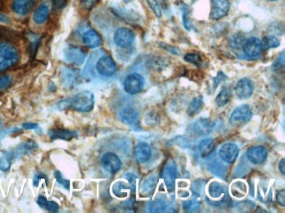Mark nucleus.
<instances>
[{"mask_svg": "<svg viewBox=\"0 0 285 213\" xmlns=\"http://www.w3.org/2000/svg\"><path fill=\"white\" fill-rule=\"evenodd\" d=\"M0 22L5 23V24H9V23H11L9 18L7 17L6 15H3V14H2V13H0Z\"/></svg>", "mask_w": 285, "mask_h": 213, "instance_id": "41", "label": "nucleus"}, {"mask_svg": "<svg viewBox=\"0 0 285 213\" xmlns=\"http://www.w3.org/2000/svg\"><path fill=\"white\" fill-rule=\"evenodd\" d=\"M246 38L243 35H237L232 38V45L235 49H241L244 44Z\"/></svg>", "mask_w": 285, "mask_h": 213, "instance_id": "30", "label": "nucleus"}, {"mask_svg": "<svg viewBox=\"0 0 285 213\" xmlns=\"http://www.w3.org/2000/svg\"><path fill=\"white\" fill-rule=\"evenodd\" d=\"M49 16H50V8L45 4H43L35 10V14L33 15V19L36 24L41 25L46 22Z\"/></svg>", "mask_w": 285, "mask_h": 213, "instance_id": "19", "label": "nucleus"}, {"mask_svg": "<svg viewBox=\"0 0 285 213\" xmlns=\"http://www.w3.org/2000/svg\"><path fill=\"white\" fill-rule=\"evenodd\" d=\"M184 59L186 62H188V63L195 64L197 66H199L202 63L201 57L199 55L197 54V53H186L184 56Z\"/></svg>", "mask_w": 285, "mask_h": 213, "instance_id": "29", "label": "nucleus"}, {"mask_svg": "<svg viewBox=\"0 0 285 213\" xmlns=\"http://www.w3.org/2000/svg\"><path fill=\"white\" fill-rule=\"evenodd\" d=\"M134 33L127 28H120L117 29L114 35V42L121 48H128L134 42Z\"/></svg>", "mask_w": 285, "mask_h": 213, "instance_id": "5", "label": "nucleus"}, {"mask_svg": "<svg viewBox=\"0 0 285 213\" xmlns=\"http://www.w3.org/2000/svg\"><path fill=\"white\" fill-rule=\"evenodd\" d=\"M96 70L101 76L111 77L117 72V64L111 57L105 55L96 62Z\"/></svg>", "mask_w": 285, "mask_h": 213, "instance_id": "4", "label": "nucleus"}, {"mask_svg": "<svg viewBox=\"0 0 285 213\" xmlns=\"http://www.w3.org/2000/svg\"><path fill=\"white\" fill-rule=\"evenodd\" d=\"M11 84V78L9 75H3L0 77V89L4 90L8 89Z\"/></svg>", "mask_w": 285, "mask_h": 213, "instance_id": "33", "label": "nucleus"}, {"mask_svg": "<svg viewBox=\"0 0 285 213\" xmlns=\"http://www.w3.org/2000/svg\"><path fill=\"white\" fill-rule=\"evenodd\" d=\"M68 0H54V7L56 9H61L66 5Z\"/></svg>", "mask_w": 285, "mask_h": 213, "instance_id": "38", "label": "nucleus"}, {"mask_svg": "<svg viewBox=\"0 0 285 213\" xmlns=\"http://www.w3.org/2000/svg\"><path fill=\"white\" fill-rule=\"evenodd\" d=\"M203 106H204V100H203L202 97H197V98H194L188 106V109H187L188 115H195L202 109Z\"/></svg>", "mask_w": 285, "mask_h": 213, "instance_id": "26", "label": "nucleus"}, {"mask_svg": "<svg viewBox=\"0 0 285 213\" xmlns=\"http://www.w3.org/2000/svg\"><path fill=\"white\" fill-rule=\"evenodd\" d=\"M94 104L95 97L93 93L90 91H83L71 98L60 102L57 106L60 110L70 107L77 112H88L93 109Z\"/></svg>", "mask_w": 285, "mask_h": 213, "instance_id": "1", "label": "nucleus"}, {"mask_svg": "<svg viewBox=\"0 0 285 213\" xmlns=\"http://www.w3.org/2000/svg\"><path fill=\"white\" fill-rule=\"evenodd\" d=\"M280 40L276 37L272 36V35L266 36L261 41L262 50H268V49H274V48L280 46Z\"/></svg>", "mask_w": 285, "mask_h": 213, "instance_id": "24", "label": "nucleus"}, {"mask_svg": "<svg viewBox=\"0 0 285 213\" xmlns=\"http://www.w3.org/2000/svg\"><path fill=\"white\" fill-rule=\"evenodd\" d=\"M22 127L24 129H35L38 127V124H34V123H26V124H23Z\"/></svg>", "mask_w": 285, "mask_h": 213, "instance_id": "40", "label": "nucleus"}, {"mask_svg": "<svg viewBox=\"0 0 285 213\" xmlns=\"http://www.w3.org/2000/svg\"><path fill=\"white\" fill-rule=\"evenodd\" d=\"M194 130L198 135H208L212 132L213 127H212V124L207 119L201 118L198 121L196 122L195 125H194Z\"/></svg>", "mask_w": 285, "mask_h": 213, "instance_id": "20", "label": "nucleus"}, {"mask_svg": "<svg viewBox=\"0 0 285 213\" xmlns=\"http://www.w3.org/2000/svg\"><path fill=\"white\" fill-rule=\"evenodd\" d=\"M279 168H280V171L282 173L283 175L285 174V159H282L281 161L280 162V165H279Z\"/></svg>", "mask_w": 285, "mask_h": 213, "instance_id": "42", "label": "nucleus"}, {"mask_svg": "<svg viewBox=\"0 0 285 213\" xmlns=\"http://www.w3.org/2000/svg\"><path fill=\"white\" fill-rule=\"evenodd\" d=\"M253 112L248 105L238 106L230 116V124L236 127H241L250 121Z\"/></svg>", "mask_w": 285, "mask_h": 213, "instance_id": "3", "label": "nucleus"}, {"mask_svg": "<svg viewBox=\"0 0 285 213\" xmlns=\"http://www.w3.org/2000/svg\"><path fill=\"white\" fill-rule=\"evenodd\" d=\"M37 203L41 208H44L45 210L52 213H56L59 210V206L55 202H50L47 200L46 197L44 196H39L37 200Z\"/></svg>", "mask_w": 285, "mask_h": 213, "instance_id": "25", "label": "nucleus"}, {"mask_svg": "<svg viewBox=\"0 0 285 213\" xmlns=\"http://www.w3.org/2000/svg\"><path fill=\"white\" fill-rule=\"evenodd\" d=\"M277 202L282 206V207H285V191L282 190L280 191L277 194L276 196Z\"/></svg>", "mask_w": 285, "mask_h": 213, "instance_id": "35", "label": "nucleus"}, {"mask_svg": "<svg viewBox=\"0 0 285 213\" xmlns=\"http://www.w3.org/2000/svg\"><path fill=\"white\" fill-rule=\"evenodd\" d=\"M102 164L108 173L116 174L121 169L122 161L115 153H106L102 156Z\"/></svg>", "mask_w": 285, "mask_h": 213, "instance_id": "8", "label": "nucleus"}, {"mask_svg": "<svg viewBox=\"0 0 285 213\" xmlns=\"http://www.w3.org/2000/svg\"><path fill=\"white\" fill-rule=\"evenodd\" d=\"M229 0H212L210 18L213 20H219L229 12Z\"/></svg>", "mask_w": 285, "mask_h": 213, "instance_id": "7", "label": "nucleus"}, {"mask_svg": "<svg viewBox=\"0 0 285 213\" xmlns=\"http://www.w3.org/2000/svg\"><path fill=\"white\" fill-rule=\"evenodd\" d=\"M166 66V60L165 58H152L151 60L148 61V68L151 70H159L163 69Z\"/></svg>", "mask_w": 285, "mask_h": 213, "instance_id": "27", "label": "nucleus"}, {"mask_svg": "<svg viewBox=\"0 0 285 213\" xmlns=\"http://www.w3.org/2000/svg\"><path fill=\"white\" fill-rule=\"evenodd\" d=\"M268 1H271V2H275V1H278V0H268Z\"/></svg>", "mask_w": 285, "mask_h": 213, "instance_id": "44", "label": "nucleus"}, {"mask_svg": "<svg viewBox=\"0 0 285 213\" xmlns=\"http://www.w3.org/2000/svg\"><path fill=\"white\" fill-rule=\"evenodd\" d=\"M35 4V0H14L12 9L15 14L24 16L31 12Z\"/></svg>", "mask_w": 285, "mask_h": 213, "instance_id": "15", "label": "nucleus"}, {"mask_svg": "<svg viewBox=\"0 0 285 213\" xmlns=\"http://www.w3.org/2000/svg\"><path fill=\"white\" fill-rule=\"evenodd\" d=\"M268 152L265 147L262 146L251 147L247 150V157L248 160L253 164H260L267 159Z\"/></svg>", "mask_w": 285, "mask_h": 213, "instance_id": "14", "label": "nucleus"}, {"mask_svg": "<svg viewBox=\"0 0 285 213\" xmlns=\"http://www.w3.org/2000/svg\"><path fill=\"white\" fill-rule=\"evenodd\" d=\"M183 23L185 28L189 29L190 22L188 16H189V13H188V9L186 6H183Z\"/></svg>", "mask_w": 285, "mask_h": 213, "instance_id": "34", "label": "nucleus"}, {"mask_svg": "<svg viewBox=\"0 0 285 213\" xmlns=\"http://www.w3.org/2000/svg\"><path fill=\"white\" fill-rule=\"evenodd\" d=\"M98 1L99 0H83L82 6L84 7V9H90L91 8H93L94 6L96 5Z\"/></svg>", "mask_w": 285, "mask_h": 213, "instance_id": "37", "label": "nucleus"}, {"mask_svg": "<svg viewBox=\"0 0 285 213\" xmlns=\"http://www.w3.org/2000/svg\"><path fill=\"white\" fill-rule=\"evenodd\" d=\"M64 55L69 63L76 65H81L86 58V53L78 47H68L64 51Z\"/></svg>", "mask_w": 285, "mask_h": 213, "instance_id": "9", "label": "nucleus"}, {"mask_svg": "<svg viewBox=\"0 0 285 213\" xmlns=\"http://www.w3.org/2000/svg\"><path fill=\"white\" fill-rule=\"evenodd\" d=\"M42 178L47 179L46 177L43 173H37V174H35V178H34V186L35 187H38L40 180Z\"/></svg>", "mask_w": 285, "mask_h": 213, "instance_id": "39", "label": "nucleus"}, {"mask_svg": "<svg viewBox=\"0 0 285 213\" xmlns=\"http://www.w3.org/2000/svg\"><path fill=\"white\" fill-rule=\"evenodd\" d=\"M9 166H10V162H9V159L8 158L5 157V158L0 159V170H8Z\"/></svg>", "mask_w": 285, "mask_h": 213, "instance_id": "36", "label": "nucleus"}, {"mask_svg": "<svg viewBox=\"0 0 285 213\" xmlns=\"http://www.w3.org/2000/svg\"><path fill=\"white\" fill-rule=\"evenodd\" d=\"M19 58V52L13 44L6 42L0 43V72L15 66Z\"/></svg>", "mask_w": 285, "mask_h": 213, "instance_id": "2", "label": "nucleus"}, {"mask_svg": "<svg viewBox=\"0 0 285 213\" xmlns=\"http://www.w3.org/2000/svg\"><path fill=\"white\" fill-rule=\"evenodd\" d=\"M237 96L240 99L250 98L253 92V84L248 78H243L238 82L235 87Z\"/></svg>", "mask_w": 285, "mask_h": 213, "instance_id": "12", "label": "nucleus"}, {"mask_svg": "<svg viewBox=\"0 0 285 213\" xmlns=\"http://www.w3.org/2000/svg\"><path fill=\"white\" fill-rule=\"evenodd\" d=\"M48 135L50 136V139L56 140L61 139L64 141H70L71 139L76 137V132H72L66 129H51L48 132Z\"/></svg>", "mask_w": 285, "mask_h": 213, "instance_id": "18", "label": "nucleus"}, {"mask_svg": "<svg viewBox=\"0 0 285 213\" xmlns=\"http://www.w3.org/2000/svg\"><path fill=\"white\" fill-rule=\"evenodd\" d=\"M243 49H244L245 54L248 57H250V58L257 57L260 54V53L262 51L261 41L259 40L258 37H250L247 40L245 41Z\"/></svg>", "mask_w": 285, "mask_h": 213, "instance_id": "13", "label": "nucleus"}, {"mask_svg": "<svg viewBox=\"0 0 285 213\" xmlns=\"http://www.w3.org/2000/svg\"><path fill=\"white\" fill-rule=\"evenodd\" d=\"M232 97V91L229 88H224L216 98V104L218 106H224L229 102Z\"/></svg>", "mask_w": 285, "mask_h": 213, "instance_id": "23", "label": "nucleus"}, {"mask_svg": "<svg viewBox=\"0 0 285 213\" xmlns=\"http://www.w3.org/2000/svg\"><path fill=\"white\" fill-rule=\"evenodd\" d=\"M214 148H215V142L212 139H204L198 145L199 152L201 153L202 157L204 158H206L213 153Z\"/></svg>", "mask_w": 285, "mask_h": 213, "instance_id": "21", "label": "nucleus"}, {"mask_svg": "<svg viewBox=\"0 0 285 213\" xmlns=\"http://www.w3.org/2000/svg\"><path fill=\"white\" fill-rule=\"evenodd\" d=\"M146 2L148 3L152 11L154 12L155 15L157 18H160L162 16V10H161L160 5L157 0H146Z\"/></svg>", "mask_w": 285, "mask_h": 213, "instance_id": "32", "label": "nucleus"}, {"mask_svg": "<svg viewBox=\"0 0 285 213\" xmlns=\"http://www.w3.org/2000/svg\"><path fill=\"white\" fill-rule=\"evenodd\" d=\"M123 1H124V3H128L131 2V0H123Z\"/></svg>", "mask_w": 285, "mask_h": 213, "instance_id": "43", "label": "nucleus"}, {"mask_svg": "<svg viewBox=\"0 0 285 213\" xmlns=\"http://www.w3.org/2000/svg\"><path fill=\"white\" fill-rule=\"evenodd\" d=\"M177 173H178L177 167L172 161H168L166 166L163 167L161 176L165 181L169 191L172 190V188L174 187L175 180L178 176Z\"/></svg>", "mask_w": 285, "mask_h": 213, "instance_id": "10", "label": "nucleus"}, {"mask_svg": "<svg viewBox=\"0 0 285 213\" xmlns=\"http://www.w3.org/2000/svg\"><path fill=\"white\" fill-rule=\"evenodd\" d=\"M151 147L145 142H139L134 150L135 159L138 162L144 163L151 158Z\"/></svg>", "mask_w": 285, "mask_h": 213, "instance_id": "17", "label": "nucleus"}, {"mask_svg": "<svg viewBox=\"0 0 285 213\" xmlns=\"http://www.w3.org/2000/svg\"><path fill=\"white\" fill-rule=\"evenodd\" d=\"M239 147L233 143H226L222 146L219 150V155L224 161L227 163H233L239 156Z\"/></svg>", "mask_w": 285, "mask_h": 213, "instance_id": "11", "label": "nucleus"}, {"mask_svg": "<svg viewBox=\"0 0 285 213\" xmlns=\"http://www.w3.org/2000/svg\"><path fill=\"white\" fill-rule=\"evenodd\" d=\"M144 87V78L142 76L137 73L129 75L127 78H125L124 83V89L125 92L134 95L138 92H140Z\"/></svg>", "mask_w": 285, "mask_h": 213, "instance_id": "6", "label": "nucleus"}, {"mask_svg": "<svg viewBox=\"0 0 285 213\" xmlns=\"http://www.w3.org/2000/svg\"><path fill=\"white\" fill-rule=\"evenodd\" d=\"M121 118L124 123L127 124H135L139 118V114L136 110L133 108H126L123 110L121 113Z\"/></svg>", "mask_w": 285, "mask_h": 213, "instance_id": "22", "label": "nucleus"}, {"mask_svg": "<svg viewBox=\"0 0 285 213\" xmlns=\"http://www.w3.org/2000/svg\"><path fill=\"white\" fill-rule=\"evenodd\" d=\"M55 177H56V180H57V181H58L60 184L62 185L66 190H70V181L67 180V179L64 178V177L61 173V172L56 171V173H55Z\"/></svg>", "mask_w": 285, "mask_h": 213, "instance_id": "31", "label": "nucleus"}, {"mask_svg": "<svg viewBox=\"0 0 285 213\" xmlns=\"http://www.w3.org/2000/svg\"><path fill=\"white\" fill-rule=\"evenodd\" d=\"M82 42L90 49H96L102 44L101 35L94 29H90L82 35Z\"/></svg>", "mask_w": 285, "mask_h": 213, "instance_id": "16", "label": "nucleus"}, {"mask_svg": "<svg viewBox=\"0 0 285 213\" xmlns=\"http://www.w3.org/2000/svg\"><path fill=\"white\" fill-rule=\"evenodd\" d=\"M223 192H224V188L218 182H213L212 184L210 185L209 193L210 196L212 197L217 198L218 196H221Z\"/></svg>", "mask_w": 285, "mask_h": 213, "instance_id": "28", "label": "nucleus"}]
</instances>
